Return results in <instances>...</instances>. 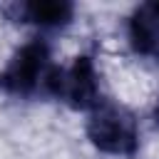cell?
Masks as SVG:
<instances>
[{"instance_id": "obj_1", "label": "cell", "mask_w": 159, "mask_h": 159, "mask_svg": "<svg viewBox=\"0 0 159 159\" xmlns=\"http://www.w3.org/2000/svg\"><path fill=\"white\" fill-rule=\"evenodd\" d=\"M84 134L97 152L109 157L134 159L139 152V122L134 112L107 97L87 112Z\"/></svg>"}, {"instance_id": "obj_2", "label": "cell", "mask_w": 159, "mask_h": 159, "mask_svg": "<svg viewBox=\"0 0 159 159\" xmlns=\"http://www.w3.org/2000/svg\"><path fill=\"white\" fill-rule=\"evenodd\" d=\"M52 70L55 65H52L50 45L42 37H32L25 45H20L0 70V92L17 99H27L40 92H47Z\"/></svg>"}, {"instance_id": "obj_3", "label": "cell", "mask_w": 159, "mask_h": 159, "mask_svg": "<svg viewBox=\"0 0 159 159\" xmlns=\"http://www.w3.org/2000/svg\"><path fill=\"white\" fill-rule=\"evenodd\" d=\"M45 94L65 102L67 107L77 112H89L92 107H97L104 97H102L99 72H97L92 55H77L72 65L55 67Z\"/></svg>"}, {"instance_id": "obj_4", "label": "cell", "mask_w": 159, "mask_h": 159, "mask_svg": "<svg viewBox=\"0 0 159 159\" xmlns=\"http://www.w3.org/2000/svg\"><path fill=\"white\" fill-rule=\"evenodd\" d=\"M75 2L70 0H22L10 2L2 7V12L20 25H35L40 30H57L72 22L75 17Z\"/></svg>"}, {"instance_id": "obj_5", "label": "cell", "mask_w": 159, "mask_h": 159, "mask_svg": "<svg viewBox=\"0 0 159 159\" xmlns=\"http://www.w3.org/2000/svg\"><path fill=\"white\" fill-rule=\"evenodd\" d=\"M127 42L137 57L159 62V0L139 2L129 12Z\"/></svg>"}, {"instance_id": "obj_6", "label": "cell", "mask_w": 159, "mask_h": 159, "mask_svg": "<svg viewBox=\"0 0 159 159\" xmlns=\"http://www.w3.org/2000/svg\"><path fill=\"white\" fill-rule=\"evenodd\" d=\"M154 122L159 124V99H157V107H154Z\"/></svg>"}]
</instances>
